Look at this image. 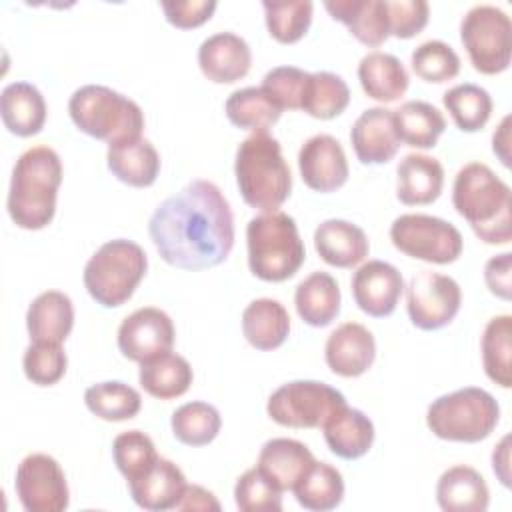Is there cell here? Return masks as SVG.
Returning <instances> with one entry per match:
<instances>
[{
	"label": "cell",
	"mask_w": 512,
	"mask_h": 512,
	"mask_svg": "<svg viewBox=\"0 0 512 512\" xmlns=\"http://www.w3.org/2000/svg\"><path fill=\"white\" fill-rule=\"evenodd\" d=\"M160 258L180 270L222 264L234 248V216L222 190L196 178L162 200L148 220Z\"/></svg>",
	"instance_id": "cell-1"
},
{
	"label": "cell",
	"mask_w": 512,
	"mask_h": 512,
	"mask_svg": "<svg viewBox=\"0 0 512 512\" xmlns=\"http://www.w3.org/2000/svg\"><path fill=\"white\" fill-rule=\"evenodd\" d=\"M452 204L486 244L512 240V192L510 186L486 164L468 162L454 178Z\"/></svg>",
	"instance_id": "cell-2"
},
{
	"label": "cell",
	"mask_w": 512,
	"mask_h": 512,
	"mask_svg": "<svg viewBox=\"0 0 512 512\" xmlns=\"http://www.w3.org/2000/svg\"><path fill=\"white\" fill-rule=\"evenodd\" d=\"M62 184V160L50 146L24 150L14 168L6 208L12 222L24 230L46 228L56 214L58 188Z\"/></svg>",
	"instance_id": "cell-3"
},
{
	"label": "cell",
	"mask_w": 512,
	"mask_h": 512,
	"mask_svg": "<svg viewBox=\"0 0 512 512\" xmlns=\"http://www.w3.org/2000/svg\"><path fill=\"white\" fill-rule=\"evenodd\" d=\"M234 176L244 202L260 212L278 210L292 192V172L280 142L268 132H252L236 150Z\"/></svg>",
	"instance_id": "cell-4"
},
{
	"label": "cell",
	"mask_w": 512,
	"mask_h": 512,
	"mask_svg": "<svg viewBox=\"0 0 512 512\" xmlns=\"http://www.w3.org/2000/svg\"><path fill=\"white\" fill-rule=\"evenodd\" d=\"M248 268L264 282L292 278L306 260V248L294 218L286 212H262L246 226Z\"/></svg>",
	"instance_id": "cell-5"
},
{
	"label": "cell",
	"mask_w": 512,
	"mask_h": 512,
	"mask_svg": "<svg viewBox=\"0 0 512 512\" xmlns=\"http://www.w3.org/2000/svg\"><path fill=\"white\" fill-rule=\"evenodd\" d=\"M68 114L76 128L108 146L140 138L144 130V112L128 96L102 86L84 84L68 100Z\"/></svg>",
	"instance_id": "cell-6"
},
{
	"label": "cell",
	"mask_w": 512,
	"mask_h": 512,
	"mask_svg": "<svg viewBox=\"0 0 512 512\" xmlns=\"http://www.w3.org/2000/svg\"><path fill=\"white\" fill-rule=\"evenodd\" d=\"M148 270V256L140 244L126 238L104 242L84 266V288L104 308L128 302Z\"/></svg>",
	"instance_id": "cell-7"
},
{
	"label": "cell",
	"mask_w": 512,
	"mask_h": 512,
	"mask_svg": "<svg viewBox=\"0 0 512 512\" xmlns=\"http://www.w3.org/2000/svg\"><path fill=\"white\" fill-rule=\"evenodd\" d=\"M498 420L496 398L478 386L438 396L426 410V424L432 434L450 442H480L492 434Z\"/></svg>",
	"instance_id": "cell-8"
},
{
	"label": "cell",
	"mask_w": 512,
	"mask_h": 512,
	"mask_svg": "<svg viewBox=\"0 0 512 512\" xmlns=\"http://www.w3.org/2000/svg\"><path fill=\"white\" fill-rule=\"evenodd\" d=\"M460 40L474 70L500 74L510 66L512 22L502 8L494 4L472 6L462 16Z\"/></svg>",
	"instance_id": "cell-9"
},
{
	"label": "cell",
	"mask_w": 512,
	"mask_h": 512,
	"mask_svg": "<svg viewBox=\"0 0 512 512\" xmlns=\"http://www.w3.org/2000/svg\"><path fill=\"white\" fill-rule=\"evenodd\" d=\"M344 406L346 398L334 386L320 380H292L270 394L266 412L286 428H322Z\"/></svg>",
	"instance_id": "cell-10"
},
{
	"label": "cell",
	"mask_w": 512,
	"mask_h": 512,
	"mask_svg": "<svg viewBox=\"0 0 512 512\" xmlns=\"http://www.w3.org/2000/svg\"><path fill=\"white\" fill-rule=\"evenodd\" d=\"M390 240L406 256L430 264H450L464 248L462 234L452 222L418 212L394 218Z\"/></svg>",
	"instance_id": "cell-11"
},
{
	"label": "cell",
	"mask_w": 512,
	"mask_h": 512,
	"mask_svg": "<svg viewBox=\"0 0 512 512\" xmlns=\"http://www.w3.org/2000/svg\"><path fill=\"white\" fill-rule=\"evenodd\" d=\"M462 304L460 284L434 270H418L406 286V310L410 322L420 330L448 326Z\"/></svg>",
	"instance_id": "cell-12"
},
{
	"label": "cell",
	"mask_w": 512,
	"mask_h": 512,
	"mask_svg": "<svg viewBox=\"0 0 512 512\" xmlns=\"http://www.w3.org/2000/svg\"><path fill=\"white\" fill-rule=\"evenodd\" d=\"M14 490L26 512H62L70 504L66 474L58 460L44 452L20 460Z\"/></svg>",
	"instance_id": "cell-13"
},
{
	"label": "cell",
	"mask_w": 512,
	"mask_h": 512,
	"mask_svg": "<svg viewBox=\"0 0 512 512\" xmlns=\"http://www.w3.org/2000/svg\"><path fill=\"white\" fill-rule=\"evenodd\" d=\"M174 336L172 318L156 306H144L128 314L118 326V348L124 358L142 364L170 352Z\"/></svg>",
	"instance_id": "cell-14"
},
{
	"label": "cell",
	"mask_w": 512,
	"mask_h": 512,
	"mask_svg": "<svg viewBox=\"0 0 512 512\" xmlns=\"http://www.w3.org/2000/svg\"><path fill=\"white\" fill-rule=\"evenodd\" d=\"M350 286L354 302L364 314L384 318L396 310L404 290V278L394 264L368 260L354 272Z\"/></svg>",
	"instance_id": "cell-15"
},
{
	"label": "cell",
	"mask_w": 512,
	"mask_h": 512,
	"mask_svg": "<svg viewBox=\"0 0 512 512\" xmlns=\"http://www.w3.org/2000/svg\"><path fill=\"white\" fill-rule=\"evenodd\" d=\"M298 170L310 190L334 192L348 180L346 152L334 136L314 134L298 150Z\"/></svg>",
	"instance_id": "cell-16"
},
{
	"label": "cell",
	"mask_w": 512,
	"mask_h": 512,
	"mask_svg": "<svg viewBox=\"0 0 512 512\" xmlns=\"http://www.w3.org/2000/svg\"><path fill=\"white\" fill-rule=\"evenodd\" d=\"M350 142L362 164L390 162L400 148L394 110L384 106L366 108L350 128Z\"/></svg>",
	"instance_id": "cell-17"
},
{
	"label": "cell",
	"mask_w": 512,
	"mask_h": 512,
	"mask_svg": "<svg viewBox=\"0 0 512 512\" xmlns=\"http://www.w3.org/2000/svg\"><path fill=\"white\" fill-rule=\"evenodd\" d=\"M376 358V340L360 322H342L330 332L324 346L328 368L342 378L362 376Z\"/></svg>",
	"instance_id": "cell-18"
},
{
	"label": "cell",
	"mask_w": 512,
	"mask_h": 512,
	"mask_svg": "<svg viewBox=\"0 0 512 512\" xmlns=\"http://www.w3.org/2000/svg\"><path fill=\"white\" fill-rule=\"evenodd\" d=\"M198 66L202 74L216 84H232L244 78L252 66L248 42L234 32H216L202 40L198 48Z\"/></svg>",
	"instance_id": "cell-19"
},
{
	"label": "cell",
	"mask_w": 512,
	"mask_h": 512,
	"mask_svg": "<svg viewBox=\"0 0 512 512\" xmlns=\"http://www.w3.org/2000/svg\"><path fill=\"white\" fill-rule=\"evenodd\" d=\"M132 500L150 512L176 510L178 500L186 488L184 472L168 458H160L138 478L128 480Z\"/></svg>",
	"instance_id": "cell-20"
},
{
	"label": "cell",
	"mask_w": 512,
	"mask_h": 512,
	"mask_svg": "<svg viewBox=\"0 0 512 512\" xmlns=\"http://www.w3.org/2000/svg\"><path fill=\"white\" fill-rule=\"evenodd\" d=\"M444 188V166L428 154H406L396 166V196L406 206L432 204Z\"/></svg>",
	"instance_id": "cell-21"
},
{
	"label": "cell",
	"mask_w": 512,
	"mask_h": 512,
	"mask_svg": "<svg viewBox=\"0 0 512 512\" xmlns=\"http://www.w3.org/2000/svg\"><path fill=\"white\" fill-rule=\"evenodd\" d=\"M314 248L326 264L336 268H352L370 252L366 232L342 218H330L318 224L314 230Z\"/></svg>",
	"instance_id": "cell-22"
},
{
	"label": "cell",
	"mask_w": 512,
	"mask_h": 512,
	"mask_svg": "<svg viewBox=\"0 0 512 512\" xmlns=\"http://www.w3.org/2000/svg\"><path fill=\"white\" fill-rule=\"evenodd\" d=\"M314 460V454L304 442L294 438H272L262 444L256 466L272 484L286 492L296 486Z\"/></svg>",
	"instance_id": "cell-23"
},
{
	"label": "cell",
	"mask_w": 512,
	"mask_h": 512,
	"mask_svg": "<svg viewBox=\"0 0 512 512\" xmlns=\"http://www.w3.org/2000/svg\"><path fill=\"white\" fill-rule=\"evenodd\" d=\"M436 502L444 512H486L490 490L476 468L456 464L440 474L436 482Z\"/></svg>",
	"instance_id": "cell-24"
},
{
	"label": "cell",
	"mask_w": 512,
	"mask_h": 512,
	"mask_svg": "<svg viewBox=\"0 0 512 512\" xmlns=\"http://www.w3.org/2000/svg\"><path fill=\"white\" fill-rule=\"evenodd\" d=\"M74 328V304L60 290L40 292L26 310V330L32 342L62 344Z\"/></svg>",
	"instance_id": "cell-25"
},
{
	"label": "cell",
	"mask_w": 512,
	"mask_h": 512,
	"mask_svg": "<svg viewBox=\"0 0 512 512\" xmlns=\"http://www.w3.org/2000/svg\"><path fill=\"white\" fill-rule=\"evenodd\" d=\"M324 8L334 20L342 22L358 42L370 48L384 44L390 36L386 0H326Z\"/></svg>",
	"instance_id": "cell-26"
},
{
	"label": "cell",
	"mask_w": 512,
	"mask_h": 512,
	"mask_svg": "<svg viewBox=\"0 0 512 512\" xmlns=\"http://www.w3.org/2000/svg\"><path fill=\"white\" fill-rule=\"evenodd\" d=\"M0 116L8 132L28 138L38 134L46 122V100L30 82H10L0 94Z\"/></svg>",
	"instance_id": "cell-27"
},
{
	"label": "cell",
	"mask_w": 512,
	"mask_h": 512,
	"mask_svg": "<svg viewBox=\"0 0 512 512\" xmlns=\"http://www.w3.org/2000/svg\"><path fill=\"white\" fill-rule=\"evenodd\" d=\"M108 170L124 184L134 188L152 186L160 172V156L144 136L108 146Z\"/></svg>",
	"instance_id": "cell-28"
},
{
	"label": "cell",
	"mask_w": 512,
	"mask_h": 512,
	"mask_svg": "<svg viewBox=\"0 0 512 512\" xmlns=\"http://www.w3.org/2000/svg\"><path fill=\"white\" fill-rule=\"evenodd\" d=\"M322 432L330 452L342 460L362 458L372 448L376 434L372 420L362 410L350 408L348 404L330 416Z\"/></svg>",
	"instance_id": "cell-29"
},
{
	"label": "cell",
	"mask_w": 512,
	"mask_h": 512,
	"mask_svg": "<svg viewBox=\"0 0 512 512\" xmlns=\"http://www.w3.org/2000/svg\"><path fill=\"white\" fill-rule=\"evenodd\" d=\"M358 80L366 96L382 104L402 98L410 84L400 58L382 50H372L362 56L358 64Z\"/></svg>",
	"instance_id": "cell-30"
},
{
	"label": "cell",
	"mask_w": 512,
	"mask_h": 512,
	"mask_svg": "<svg viewBox=\"0 0 512 512\" xmlns=\"http://www.w3.org/2000/svg\"><path fill=\"white\" fill-rule=\"evenodd\" d=\"M340 286L336 278L324 270L308 274L294 292L298 316L314 328L328 326L340 312Z\"/></svg>",
	"instance_id": "cell-31"
},
{
	"label": "cell",
	"mask_w": 512,
	"mask_h": 512,
	"mask_svg": "<svg viewBox=\"0 0 512 512\" xmlns=\"http://www.w3.org/2000/svg\"><path fill=\"white\" fill-rule=\"evenodd\" d=\"M242 334L256 350H276L290 334L288 310L274 298H256L242 312Z\"/></svg>",
	"instance_id": "cell-32"
},
{
	"label": "cell",
	"mask_w": 512,
	"mask_h": 512,
	"mask_svg": "<svg viewBox=\"0 0 512 512\" xmlns=\"http://www.w3.org/2000/svg\"><path fill=\"white\" fill-rule=\"evenodd\" d=\"M192 380L194 372L190 362L172 350L142 362L138 372L140 386L150 396L160 400H172L182 396L184 392H188Z\"/></svg>",
	"instance_id": "cell-33"
},
{
	"label": "cell",
	"mask_w": 512,
	"mask_h": 512,
	"mask_svg": "<svg viewBox=\"0 0 512 512\" xmlns=\"http://www.w3.org/2000/svg\"><path fill=\"white\" fill-rule=\"evenodd\" d=\"M394 122L400 142L412 148H434L446 128L442 112L424 100H408L394 110Z\"/></svg>",
	"instance_id": "cell-34"
},
{
	"label": "cell",
	"mask_w": 512,
	"mask_h": 512,
	"mask_svg": "<svg viewBox=\"0 0 512 512\" xmlns=\"http://www.w3.org/2000/svg\"><path fill=\"white\" fill-rule=\"evenodd\" d=\"M292 492L302 508L312 512H328L340 506L344 498V478L332 464L314 460Z\"/></svg>",
	"instance_id": "cell-35"
},
{
	"label": "cell",
	"mask_w": 512,
	"mask_h": 512,
	"mask_svg": "<svg viewBox=\"0 0 512 512\" xmlns=\"http://www.w3.org/2000/svg\"><path fill=\"white\" fill-rule=\"evenodd\" d=\"M224 110L234 126L252 132H268V128L282 116V108L262 90V86L234 90L226 98Z\"/></svg>",
	"instance_id": "cell-36"
},
{
	"label": "cell",
	"mask_w": 512,
	"mask_h": 512,
	"mask_svg": "<svg viewBox=\"0 0 512 512\" xmlns=\"http://www.w3.org/2000/svg\"><path fill=\"white\" fill-rule=\"evenodd\" d=\"M482 350V366L486 376L502 386H512V368H510V354H512V316L500 314L488 320L480 340Z\"/></svg>",
	"instance_id": "cell-37"
},
{
	"label": "cell",
	"mask_w": 512,
	"mask_h": 512,
	"mask_svg": "<svg viewBox=\"0 0 512 512\" xmlns=\"http://www.w3.org/2000/svg\"><path fill=\"white\" fill-rule=\"evenodd\" d=\"M84 404L94 416L106 422H122L140 412L142 396L136 388L120 380H108L88 386L84 392Z\"/></svg>",
	"instance_id": "cell-38"
},
{
	"label": "cell",
	"mask_w": 512,
	"mask_h": 512,
	"mask_svg": "<svg viewBox=\"0 0 512 512\" xmlns=\"http://www.w3.org/2000/svg\"><path fill=\"white\" fill-rule=\"evenodd\" d=\"M442 104L462 132L482 130L492 114V96L486 88L472 82L456 84L446 90Z\"/></svg>",
	"instance_id": "cell-39"
},
{
	"label": "cell",
	"mask_w": 512,
	"mask_h": 512,
	"mask_svg": "<svg viewBox=\"0 0 512 512\" xmlns=\"http://www.w3.org/2000/svg\"><path fill=\"white\" fill-rule=\"evenodd\" d=\"M170 426L178 442L186 446H206L218 436L222 418L216 406L194 400L178 406L172 412Z\"/></svg>",
	"instance_id": "cell-40"
},
{
	"label": "cell",
	"mask_w": 512,
	"mask_h": 512,
	"mask_svg": "<svg viewBox=\"0 0 512 512\" xmlns=\"http://www.w3.org/2000/svg\"><path fill=\"white\" fill-rule=\"evenodd\" d=\"M350 102V88L342 76L334 72H312L304 94L302 110L318 120L340 116Z\"/></svg>",
	"instance_id": "cell-41"
},
{
	"label": "cell",
	"mask_w": 512,
	"mask_h": 512,
	"mask_svg": "<svg viewBox=\"0 0 512 512\" xmlns=\"http://www.w3.org/2000/svg\"><path fill=\"white\" fill-rule=\"evenodd\" d=\"M264 20L270 36L280 44L298 42L312 24L314 4L310 0H290V2H262Z\"/></svg>",
	"instance_id": "cell-42"
},
{
	"label": "cell",
	"mask_w": 512,
	"mask_h": 512,
	"mask_svg": "<svg viewBox=\"0 0 512 512\" xmlns=\"http://www.w3.org/2000/svg\"><path fill=\"white\" fill-rule=\"evenodd\" d=\"M412 70L418 78L434 84L448 82L460 72V56L444 40H426L410 54Z\"/></svg>",
	"instance_id": "cell-43"
},
{
	"label": "cell",
	"mask_w": 512,
	"mask_h": 512,
	"mask_svg": "<svg viewBox=\"0 0 512 512\" xmlns=\"http://www.w3.org/2000/svg\"><path fill=\"white\" fill-rule=\"evenodd\" d=\"M112 458L120 474L126 480H134L158 460V454L152 438L146 432L126 430L114 438Z\"/></svg>",
	"instance_id": "cell-44"
},
{
	"label": "cell",
	"mask_w": 512,
	"mask_h": 512,
	"mask_svg": "<svg viewBox=\"0 0 512 512\" xmlns=\"http://www.w3.org/2000/svg\"><path fill=\"white\" fill-rule=\"evenodd\" d=\"M234 502L242 512H280L282 490L254 466L238 476L234 484Z\"/></svg>",
	"instance_id": "cell-45"
},
{
	"label": "cell",
	"mask_w": 512,
	"mask_h": 512,
	"mask_svg": "<svg viewBox=\"0 0 512 512\" xmlns=\"http://www.w3.org/2000/svg\"><path fill=\"white\" fill-rule=\"evenodd\" d=\"M68 356L56 342H30L22 356V368L26 378L38 386H52L64 374Z\"/></svg>",
	"instance_id": "cell-46"
},
{
	"label": "cell",
	"mask_w": 512,
	"mask_h": 512,
	"mask_svg": "<svg viewBox=\"0 0 512 512\" xmlns=\"http://www.w3.org/2000/svg\"><path fill=\"white\" fill-rule=\"evenodd\" d=\"M310 72L296 66H276L262 78V90L282 110H302Z\"/></svg>",
	"instance_id": "cell-47"
},
{
	"label": "cell",
	"mask_w": 512,
	"mask_h": 512,
	"mask_svg": "<svg viewBox=\"0 0 512 512\" xmlns=\"http://www.w3.org/2000/svg\"><path fill=\"white\" fill-rule=\"evenodd\" d=\"M388 32L396 38H412L428 24L430 6L426 0H386Z\"/></svg>",
	"instance_id": "cell-48"
},
{
	"label": "cell",
	"mask_w": 512,
	"mask_h": 512,
	"mask_svg": "<svg viewBox=\"0 0 512 512\" xmlns=\"http://www.w3.org/2000/svg\"><path fill=\"white\" fill-rule=\"evenodd\" d=\"M166 20L176 28H196L202 26L206 20L212 18L216 10V0H176V2H162Z\"/></svg>",
	"instance_id": "cell-49"
},
{
	"label": "cell",
	"mask_w": 512,
	"mask_h": 512,
	"mask_svg": "<svg viewBox=\"0 0 512 512\" xmlns=\"http://www.w3.org/2000/svg\"><path fill=\"white\" fill-rule=\"evenodd\" d=\"M510 270H512V254L510 252L492 256L484 266V282H486L488 290L502 300L512 298V272Z\"/></svg>",
	"instance_id": "cell-50"
},
{
	"label": "cell",
	"mask_w": 512,
	"mask_h": 512,
	"mask_svg": "<svg viewBox=\"0 0 512 512\" xmlns=\"http://www.w3.org/2000/svg\"><path fill=\"white\" fill-rule=\"evenodd\" d=\"M176 510H220V502L216 500V496L198 486V484H186L182 498L176 504Z\"/></svg>",
	"instance_id": "cell-51"
},
{
	"label": "cell",
	"mask_w": 512,
	"mask_h": 512,
	"mask_svg": "<svg viewBox=\"0 0 512 512\" xmlns=\"http://www.w3.org/2000/svg\"><path fill=\"white\" fill-rule=\"evenodd\" d=\"M492 470L502 486H510V436H502L492 452Z\"/></svg>",
	"instance_id": "cell-52"
},
{
	"label": "cell",
	"mask_w": 512,
	"mask_h": 512,
	"mask_svg": "<svg viewBox=\"0 0 512 512\" xmlns=\"http://www.w3.org/2000/svg\"><path fill=\"white\" fill-rule=\"evenodd\" d=\"M492 150L504 166H510V116H504L492 134Z\"/></svg>",
	"instance_id": "cell-53"
}]
</instances>
